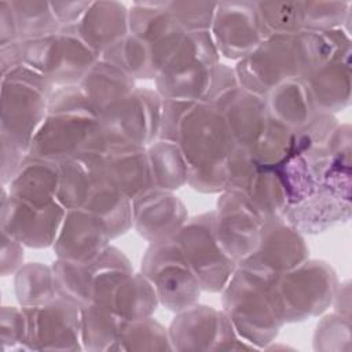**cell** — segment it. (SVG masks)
I'll list each match as a JSON object with an SVG mask.
<instances>
[{"instance_id":"1","label":"cell","mask_w":352,"mask_h":352,"mask_svg":"<svg viewBox=\"0 0 352 352\" xmlns=\"http://www.w3.org/2000/svg\"><path fill=\"white\" fill-rule=\"evenodd\" d=\"M351 48V36L342 29L301 30L265 37L249 55L236 62L239 85L265 96L290 78H307L337 51Z\"/></svg>"},{"instance_id":"2","label":"cell","mask_w":352,"mask_h":352,"mask_svg":"<svg viewBox=\"0 0 352 352\" xmlns=\"http://www.w3.org/2000/svg\"><path fill=\"white\" fill-rule=\"evenodd\" d=\"M104 147L99 114L78 85H67L52 92L28 155L59 162L78 154L102 153Z\"/></svg>"},{"instance_id":"3","label":"cell","mask_w":352,"mask_h":352,"mask_svg":"<svg viewBox=\"0 0 352 352\" xmlns=\"http://www.w3.org/2000/svg\"><path fill=\"white\" fill-rule=\"evenodd\" d=\"M177 143L188 165L187 184L201 192H223L238 144L220 110L206 100L195 102L180 124Z\"/></svg>"},{"instance_id":"4","label":"cell","mask_w":352,"mask_h":352,"mask_svg":"<svg viewBox=\"0 0 352 352\" xmlns=\"http://www.w3.org/2000/svg\"><path fill=\"white\" fill-rule=\"evenodd\" d=\"M59 164L58 201L66 209H85L99 216L113 238L132 224V201L106 172L100 153L78 154Z\"/></svg>"},{"instance_id":"5","label":"cell","mask_w":352,"mask_h":352,"mask_svg":"<svg viewBox=\"0 0 352 352\" xmlns=\"http://www.w3.org/2000/svg\"><path fill=\"white\" fill-rule=\"evenodd\" d=\"M279 276L238 264L221 290L224 314L253 348L271 342L285 323L276 289Z\"/></svg>"},{"instance_id":"6","label":"cell","mask_w":352,"mask_h":352,"mask_svg":"<svg viewBox=\"0 0 352 352\" xmlns=\"http://www.w3.org/2000/svg\"><path fill=\"white\" fill-rule=\"evenodd\" d=\"M54 87L26 65L1 76V138L28 154L47 114Z\"/></svg>"},{"instance_id":"7","label":"cell","mask_w":352,"mask_h":352,"mask_svg":"<svg viewBox=\"0 0 352 352\" xmlns=\"http://www.w3.org/2000/svg\"><path fill=\"white\" fill-rule=\"evenodd\" d=\"M22 62L56 87L78 85L102 55L89 45L77 25L60 26L50 36L21 41Z\"/></svg>"},{"instance_id":"8","label":"cell","mask_w":352,"mask_h":352,"mask_svg":"<svg viewBox=\"0 0 352 352\" xmlns=\"http://www.w3.org/2000/svg\"><path fill=\"white\" fill-rule=\"evenodd\" d=\"M220 54L209 30L187 32L173 56L155 77L162 99L204 100L210 89Z\"/></svg>"},{"instance_id":"9","label":"cell","mask_w":352,"mask_h":352,"mask_svg":"<svg viewBox=\"0 0 352 352\" xmlns=\"http://www.w3.org/2000/svg\"><path fill=\"white\" fill-rule=\"evenodd\" d=\"M142 274L153 283L166 309L177 314L198 302L202 289L176 236L148 246L142 258Z\"/></svg>"},{"instance_id":"10","label":"cell","mask_w":352,"mask_h":352,"mask_svg":"<svg viewBox=\"0 0 352 352\" xmlns=\"http://www.w3.org/2000/svg\"><path fill=\"white\" fill-rule=\"evenodd\" d=\"M285 323L323 314L334 301L338 278L326 261L305 260L282 274L276 283Z\"/></svg>"},{"instance_id":"11","label":"cell","mask_w":352,"mask_h":352,"mask_svg":"<svg viewBox=\"0 0 352 352\" xmlns=\"http://www.w3.org/2000/svg\"><path fill=\"white\" fill-rule=\"evenodd\" d=\"M201 289L221 292L236 270V263L221 249L214 230V212L188 219L175 235Z\"/></svg>"},{"instance_id":"12","label":"cell","mask_w":352,"mask_h":352,"mask_svg":"<svg viewBox=\"0 0 352 352\" xmlns=\"http://www.w3.org/2000/svg\"><path fill=\"white\" fill-rule=\"evenodd\" d=\"M161 110L162 98L157 91L136 87L99 116L106 146L151 144L160 135Z\"/></svg>"},{"instance_id":"13","label":"cell","mask_w":352,"mask_h":352,"mask_svg":"<svg viewBox=\"0 0 352 352\" xmlns=\"http://www.w3.org/2000/svg\"><path fill=\"white\" fill-rule=\"evenodd\" d=\"M267 223L264 214L242 191L221 192L214 210L216 236L221 249L236 264L257 249Z\"/></svg>"},{"instance_id":"14","label":"cell","mask_w":352,"mask_h":352,"mask_svg":"<svg viewBox=\"0 0 352 352\" xmlns=\"http://www.w3.org/2000/svg\"><path fill=\"white\" fill-rule=\"evenodd\" d=\"M168 333L172 348L179 351L253 348L236 334L224 311L208 305L194 304L177 312Z\"/></svg>"},{"instance_id":"15","label":"cell","mask_w":352,"mask_h":352,"mask_svg":"<svg viewBox=\"0 0 352 352\" xmlns=\"http://www.w3.org/2000/svg\"><path fill=\"white\" fill-rule=\"evenodd\" d=\"M28 319L26 349L51 351L82 348L81 308L62 297L40 307H22Z\"/></svg>"},{"instance_id":"16","label":"cell","mask_w":352,"mask_h":352,"mask_svg":"<svg viewBox=\"0 0 352 352\" xmlns=\"http://www.w3.org/2000/svg\"><path fill=\"white\" fill-rule=\"evenodd\" d=\"M66 209L59 201L50 205H33L8 194L3 186L1 231H6L23 246L41 249L52 246Z\"/></svg>"},{"instance_id":"17","label":"cell","mask_w":352,"mask_h":352,"mask_svg":"<svg viewBox=\"0 0 352 352\" xmlns=\"http://www.w3.org/2000/svg\"><path fill=\"white\" fill-rule=\"evenodd\" d=\"M129 33L143 41L158 76L179 48L187 30L170 12L166 1H136L129 8Z\"/></svg>"},{"instance_id":"18","label":"cell","mask_w":352,"mask_h":352,"mask_svg":"<svg viewBox=\"0 0 352 352\" xmlns=\"http://www.w3.org/2000/svg\"><path fill=\"white\" fill-rule=\"evenodd\" d=\"M210 34L220 55L243 59L265 38L256 1L217 3Z\"/></svg>"},{"instance_id":"19","label":"cell","mask_w":352,"mask_h":352,"mask_svg":"<svg viewBox=\"0 0 352 352\" xmlns=\"http://www.w3.org/2000/svg\"><path fill=\"white\" fill-rule=\"evenodd\" d=\"M111 239L99 216L85 209H69L52 248L58 258L89 264L110 246Z\"/></svg>"},{"instance_id":"20","label":"cell","mask_w":352,"mask_h":352,"mask_svg":"<svg viewBox=\"0 0 352 352\" xmlns=\"http://www.w3.org/2000/svg\"><path fill=\"white\" fill-rule=\"evenodd\" d=\"M308 260L302 234L285 220L268 221L257 249L239 265L272 275H282Z\"/></svg>"},{"instance_id":"21","label":"cell","mask_w":352,"mask_h":352,"mask_svg":"<svg viewBox=\"0 0 352 352\" xmlns=\"http://www.w3.org/2000/svg\"><path fill=\"white\" fill-rule=\"evenodd\" d=\"M187 220V209L173 191L153 187L132 199V224L150 243L173 238Z\"/></svg>"},{"instance_id":"22","label":"cell","mask_w":352,"mask_h":352,"mask_svg":"<svg viewBox=\"0 0 352 352\" xmlns=\"http://www.w3.org/2000/svg\"><path fill=\"white\" fill-rule=\"evenodd\" d=\"M209 103L220 110L236 144L250 151L270 120L265 98L238 85Z\"/></svg>"},{"instance_id":"23","label":"cell","mask_w":352,"mask_h":352,"mask_svg":"<svg viewBox=\"0 0 352 352\" xmlns=\"http://www.w3.org/2000/svg\"><path fill=\"white\" fill-rule=\"evenodd\" d=\"M349 217L351 199L323 184L311 197L287 206L283 212V220L301 234L324 232L340 223H346Z\"/></svg>"},{"instance_id":"24","label":"cell","mask_w":352,"mask_h":352,"mask_svg":"<svg viewBox=\"0 0 352 352\" xmlns=\"http://www.w3.org/2000/svg\"><path fill=\"white\" fill-rule=\"evenodd\" d=\"M351 52V48L337 51L304 78L318 109L334 114L349 104Z\"/></svg>"},{"instance_id":"25","label":"cell","mask_w":352,"mask_h":352,"mask_svg":"<svg viewBox=\"0 0 352 352\" xmlns=\"http://www.w3.org/2000/svg\"><path fill=\"white\" fill-rule=\"evenodd\" d=\"M100 160L106 172L131 201L154 187L147 146H106L100 153Z\"/></svg>"},{"instance_id":"26","label":"cell","mask_w":352,"mask_h":352,"mask_svg":"<svg viewBox=\"0 0 352 352\" xmlns=\"http://www.w3.org/2000/svg\"><path fill=\"white\" fill-rule=\"evenodd\" d=\"M77 26L84 40L102 55L129 33V8L120 1H92Z\"/></svg>"},{"instance_id":"27","label":"cell","mask_w":352,"mask_h":352,"mask_svg":"<svg viewBox=\"0 0 352 352\" xmlns=\"http://www.w3.org/2000/svg\"><path fill=\"white\" fill-rule=\"evenodd\" d=\"M59 164L50 160L25 157L14 179L8 183V194L33 205H50L58 201Z\"/></svg>"},{"instance_id":"28","label":"cell","mask_w":352,"mask_h":352,"mask_svg":"<svg viewBox=\"0 0 352 352\" xmlns=\"http://www.w3.org/2000/svg\"><path fill=\"white\" fill-rule=\"evenodd\" d=\"M78 88L100 116L135 91V78L121 67L100 58L82 77Z\"/></svg>"},{"instance_id":"29","label":"cell","mask_w":352,"mask_h":352,"mask_svg":"<svg viewBox=\"0 0 352 352\" xmlns=\"http://www.w3.org/2000/svg\"><path fill=\"white\" fill-rule=\"evenodd\" d=\"M270 117L292 131L307 125L318 107L304 78H290L274 87L265 96Z\"/></svg>"},{"instance_id":"30","label":"cell","mask_w":352,"mask_h":352,"mask_svg":"<svg viewBox=\"0 0 352 352\" xmlns=\"http://www.w3.org/2000/svg\"><path fill=\"white\" fill-rule=\"evenodd\" d=\"M158 304L153 283L142 272H131L117 285L106 305L129 322L151 316Z\"/></svg>"},{"instance_id":"31","label":"cell","mask_w":352,"mask_h":352,"mask_svg":"<svg viewBox=\"0 0 352 352\" xmlns=\"http://www.w3.org/2000/svg\"><path fill=\"white\" fill-rule=\"evenodd\" d=\"M153 184L175 191L188 182V165L177 142L157 139L147 146Z\"/></svg>"},{"instance_id":"32","label":"cell","mask_w":352,"mask_h":352,"mask_svg":"<svg viewBox=\"0 0 352 352\" xmlns=\"http://www.w3.org/2000/svg\"><path fill=\"white\" fill-rule=\"evenodd\" d=\"M126 320L110 307L89 302L81 307V342L89 351H111Z\"/></svg>"},{"instance_id":"33","label":"cell","mask_w":352,"mask_h":352,"mask_svg":"<svg viewBox=\"0 0 352 352\" xmlns=\"http://www.w3.org/2000/svg\"><path fill=\"white\" fill-rule=\"evenodd\" d=\"M15 293L21 307H40L58 297L52 267L41 263L23 264L15 272Z\"/></svg>"},{"instance_id":"34","label":"cell","mask_w":352,"mask_h":352,"mask_svg":"<svg viewBox=\"0 0 352 352\" xmlns=\"http://www.w3.org/2000/svg\"><path fill=\"white\" fill-rule=\"evenodd\" d=\"M164 351L173 349L166 329L151 316L129 320L122 327L111 351Z\"/></svg>"},{"instance_id":"35","label":"cell","mask_w":352,"mask_h":352,"mask_svg":"<svg viewBox=\"0 0 352 352\" xmlns=\"http://www.w3.org/2000/svg\"><path fill=\"white\" fill-rule=\"evenodd\" d=\"M14 8L19 41L34 40L56 33L60 29L51 3L11 1Z\"/></svg>"},{"instance_id":"36","label":"cell","mask_w":352,"mask_h":352,"mask_svg":"<svg viewBox=\"0 0 352 352\" xmlns=\"http://www.w3.org/2000/svg\"><path fill=\"white\" fill-rule=\"evenodd\" d=\"M293 143L294 131L270 117L264 132L249 153L257 165L274 169L293 153Z\"/></svg>"},{"instance_id":"37","label":"cell","mask_w":352,"mask_h":352,"mask_svg":"<svg viewBox=\"0 0 352 352\" xmlns=\"http://www.w3.org/2000/svg\"><path fill=\"white\" fill-rule=\"evenodd\" d=\"M51 267L59 297L77 304L80 308L91 302L89 264L58 258Z\"/></svg>"},{"instance_id":"38","label":"cell","mask_w":352,"mask_h":352,"mask_svg":"<svg viewBox=\"0 0 352 352\" xmlns=\"http://www.w3.org/2000/svg\"><path fill=\"white\" fill-rule=\"evenodd\" d=\"M256 7L265 37L275 34H292L304 30L301 1H256Z\"/></svg>"},{"instance_id":"39","label":"cell","mask_w":352,"mask_h":352,"mask_svg":"<svg viewBox=\"0 0 352 352\" xmlns=\"http://www.w3.org/2000/svg\"><path fill=\"white\" fill-rule=\"evenodd\" d=\"M351 1H301L304 30L327 32L349 23Z\"/></svg>"},{"instance_id":"40","label":"cell","mask_w":352,"mask_h":352,"mask_svg":"<svg viewBox=\"0 0 352 352\" xmlns=\"http://www.w3.org/2000/svg\"><path fill=\"white\" fill-rule=\"evenodd\" d=\"M315 349L323 351H349L351 322L349 318L337 312L324 316L316 326L314 337Z\"/></svg>"},{"instance_id":"41","label":"cell","mask_w":352,"mask_h":352,"mask_svg":"<svg viewBox=\"0 0 352 352\" xmlns=\"http://www.w3.org/2000/svg\"><path fill=\"white\" fill-rule=\"evenodd\" d=\"M166 6L187 32H210L217 3L166 1Z\"/></svg>"},{"instance_id":"42","label":"cell","mask_w":352,"mask_h":352,"mask_svg":"<svg viewBox=\"0 0 352 352\" xmlns=\"http://www.w3.org/2000/svg\"><path fill=\"white\" fill-rule=\"evenodd\" d=\"M28 319L23 308H1V344L3 351L26 349Z\"/></svg>"},{"instance_id":"43","label":"cell","mask_w":352,"mask_h":352,"mask_svg":"<svg viewBox=\"0 0 352 352\" xmlns=\"http://www.w3.org/2000/svg\"><path fill=\"white\" fill-rule=\"evenodd\" d=\"M195 102L180 100V99H162L161 124L158 139L177 142L179 128L190 107Z\"/></svg>"},{"instance_id":"44","label":"cell","mask_w":352,"mask_h":352,"mask_svg":"<svg viewBox=\"0 0 352 352\" xmlns=\"http://www.w3.org/2000/svg\"><path fill=\"white\" fill-rule=\"evenodd\" d=\"M23 265V245L1 231V275L15 274Z\"/></svg>"},{"instance_id":"45","label":"cell","mask_w":352,"mask_h":352,"mask_svg":"<svg viewBox=\"0 0 352 352\" xmlns=\"http://www.w3.org/2000/svg\"><path fill=\"white\" fill-rule=\"evenodd\" d=\"M26 153L12 144L10 140L1 138V183L8 184L16 175L22 165Z\"/></svg>"},{"instance_id":"46","label":"cell","mask_w":352,"mask_h":352,"mask_svg":"<svg viewBox=\"0 0 352 352\" xmlns=\"http://www.w3.org/2000/svg\"><path fill=\"white\" fill-rule=\"evenodd\" d=\"M91 3L92 1H55L51 3V7L60 26H70L81 21Z\"/></svg>"},{"instance_id":"47","label":"cell","mask_w":352,"mask_h":352,"mask_svg":"<svg viewBox=\"0 0 352 352\" xmlns=\"http://www.w3.org/2000/svg\"><path fill=\"white\" fill-rule=\"evenodd\" d=\"M19 41L14 8L11 1H0V45Z\"/></svg>"}]
</instances>
